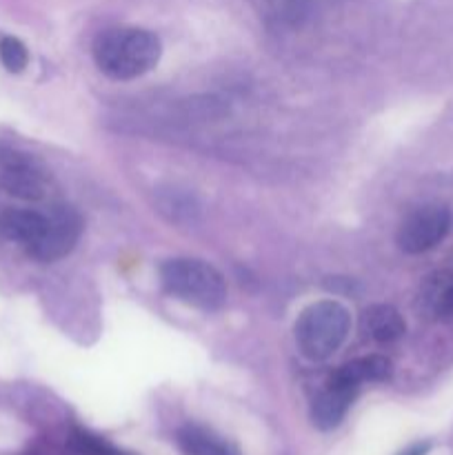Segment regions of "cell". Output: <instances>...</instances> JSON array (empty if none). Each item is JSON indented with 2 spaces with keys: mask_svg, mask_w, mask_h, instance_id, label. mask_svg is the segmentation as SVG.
Here are the masks:
<instances>
[{
  "mask_svg": "<svg viewBox=\"0 0 453 455\" xmlns=\"http://www.w3.org/2000/svg\"><path fill=\"white\" fill-rule=\"evenodd\" d=\"M163 56V44L154 31L115 27L102 31L93 43V58L102 74L114 80H133L154 69Z\"/></svg>",
  "mask_w": 453,
  "mask_h": 455,
  "instance_id": "cell-1",
  "label": "cell"
},
{
  "mask_svg": "<svg viewBox=\"0 0 453 455\" xmlns=\"http://www.w3.org/2000/svg\"><path fill=\"white\" fill-rule=\"evenodd\" d=\"M163 289L200 311H218L226 300V283L220 271L195 258H173L160 267Z\"/></svg>",
  "mask_w": 453,
  "mask_h": 455,
  "instance_id": "cell-2",
  "label": "cell"
},
{
  "mask_svg": "<svg viewBox=\"0 0 453 455\" xmlns=\"http://www.w3.org/2000/svg\"><path fill=\"white\" fill-rule=\"evenodd\" d=\"M351 329V315L340 302L320 300L306 307L296 320V345L314 363L331 358Z\"/></svg>",
  "mask_w": 453,
  "mask_h": 455,
  "instance_id": "cell-3",
  "label": "cell"
},
{
  "mask_svg": "<svg viewBox=\"0 0 453 455\" xmlns=\"http://www.w3.org/2000/svg\"><path fill=\"white\" fill-rule=\"evenodd\" d=\"M451 212L442 204H426L402 220L398 229V244L404 253H425L438 247L451 229Z\"/></svg>",
  "mask_w": 453,
  "mask_h": 455,
  "instance_id": "cell-4",
  "label": "cell"
},
{
  "mask_svg": "<svg viewBox=\"0 0 453 455\" xmlns=\"http://www.w3.org/2000/svg\"><path fill=\"white\" fill-rule=\"evenodd\" d=\"M83 231V220L71 207H56L47 213V227L38 243L27 249L34 260L56 262L71 253Z\"/></svg>",
  "mask_w": 453,
  "mask_h": 455,
  "instance_id": "cell-5",
  "label": "cell"
},
{
  "mask_svg": "<svg viewBox=\"0 0 453 455\" xmlns=\"http://www.w3.org/2000/svg\"><path fill=\"white\" fill-rule=\"evenodd\" d=\"M358 391V385L333 373L331 380L324 385V389L320 391L318 398L311 404V420H314V425L322 431L336 429L345 420L346 411L354 404Z\"/></svg>",
  "mask_w": 453,
  "mask_h": 455,
  "instance_id": "cell-6",
  "label": "cell"
},
{
  "mask_svg": "<svg viewBox=\"0 0 453 455\" xmlns=\"http://www.w3.org/2000/svg\"><path fill=\"white\" fill-rule=\"evenodd\" d=\"M0 185L13 198L31 200V203L43 200L47 194V178L40 173L38 167H34L29 160L20 158V156L7 158L3 173H0Z\"/></svg>",
  "mask_w": 453,
  "mask_h": 455,
  "instance_id": "cell-7",
  "label": "cell"
},
{
  "mask_svg": "<svg viewBox=\"0 0 453 455\" xmlns=\"http://www.w3.org/2000/svg\"><path fill=\"white\" fill-rule=\"evenodd\" d=\"M44 227H47V213L31 212V209H9L0 213V235L20 243L25 249L38 243Z\"/></svg>",
  "mask_w": 453,
  "mask_h": 455,
  "instance_id": "cell-8",
  "label": "cell"
},
{
  "mask_svg": "<svg viewBox=\"0 0 453 455\" xmlns=\"http://www.w3.org/2000/svg\"><path fill=\"white\" fill-rule=\"evenodd\" d=\"M360 329L364 336L376 342H393L404 336L407 323L395 307L371 305L369 309H364L362 318H360Z\"/></svg>",
  "mask_w": 453,
  "mask_h": 455,
  "instance_id": "cell-9",
  "label": "cell"
},
{
  "mask_svg": "<svg viewBox=\"0 0 453 455\" xmlns=\"http://www.w3.org/2000/svg\"><path fill=\"white\" fill-rule=\"evenodd\" d=\"M420 307L431 318H453V271H435L425 280Z\"/></svg>",
  "mask_w": 453,
  "mask_h": 455,
  "instance_id": "cell-10",
  "label": "cell"
},
{
  "mask_svg": "<svg viewBox=\"0 0 453 455\" xmlns=\"http://www.w3.org/2000/svg\"><path fill=\"white\" fill-rule=\"evenodd\" d=\"M178 444L185 455H240L238 449L225 438L204 427H182L178 431Z\"/></svg>",
  "mask_w": 453,
  "mask_h": 455,
  "instance_id": "cell-11",
  "label": "cell"
},
{
  "mask_svg": "<svg viewBox=\"0 0 453 455\" xmlns=\"http://www.w3.org/2000/svg\"><path fill=\"white\" fill-rule=\"evenodd\" d=\"M336 376L354 382V385H364V382H385L391 378V360L385 355H367V358L351 360L342 364Z\"/></svg>",
  "mask_w": 453,
  "mask_h": 455,
  "instance_id": "cell-12",
  "label": "cell"
},
{
  "mask_svg": "<svg viewBox=\"0 0 453 455\" xmlns=\"http://www.w3.org/2000/svg\"><path fill=\"white\" fill-rule=\"evenodd\" d=\"M0 62L9 74L25 71V67L29 65V52H27L25 43L13 36H3L0 38Z\"/></svg>",
  "mask_w": 453,
  "mask_h": 455,
  "instance_id": "cell-13",
  "label": "cell"
},
{
  "mask_svg": "<svg viewBox=\"0 0 453 455\" xmlns=\"http://www.w3.org/2000/svg\"><path fill=\"white\" fill-rule=\"evenodd\" d=\"M71 449L80 455H129L120 449L111 447L109 443H105L102 438L87 434V431H76L71 435Z\"/></svg>",
  "mask_w": 453,
  "mask_h": 455,
  "instance_id": "cell-14",
  "label": "cell"
},
{
  "mask_svg": "<svg viewBox=\"0 0 453 455\" xmlns=\"http://www.w3.org/2000/svg\"><path fill=\"white\" fill-rule=\"evenodd\" d=\"M429 453V444L422 443V444H413V447H409L407 451H402L400 455H426Z\"/></svg>",
  "mask_w": 453,
  "mask_h": 455,
  "instance_id": "cell-15",
  "label": "cell"
}]
</instances>
